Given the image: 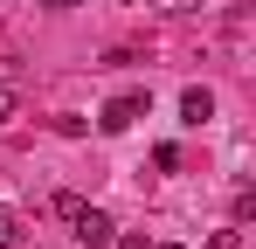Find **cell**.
Returning <instances> with one entry per match:
<instances>
[{
  "label": "cell",
  "instance_id": "4",
  "mask_svg": "<svg viewBox=\"0 0 256 249\" xmlns=\"http://www.w3.org/2000/svg\"><path fill=\"white\" fill-rule=\"evenodd\" d=\"M21 228H28V222H21L14 208H0V249H21Z\"/></svg>",
  "mask_w": 256,
  "mask_h": 249
},
{
  "label": "cell",
  "instance_id": "7",
  "mask_svg": "<svg viewBox=\"0 0 256 249\" xmlns=\"http://www.w3.org/2000/svg\"><path fill=\"white\" fill-rule=\"evenodd\" d=\"M111 242H118V249H152L146 236H111Z\"/></svg>",
  "mask_w": 256,
  "mask_h": 249
},
{
  "label": "cell",
  "instance_id": "2",
  "mask_svg": "<svg viewBox=\"0 0 256 249\" xmlns=\"http://www.w3.org/2000/svg\"><path fill=\"white\" fill-rule=\"evenodd\" d=\"M146 118V90H125V97H111V104H104V132H132V124Z\"/></svg>",
  "mask_w": 256,
  "mask_h": 249
},
{
  "label": "cell",
  "instance_id": "5",
  "mask_svg": "<svg viewBox=\"0 0 256 249\" xmlns=\"http://www.w3.org/2000/svg\"><path fill=\"white\" fill-rule=\"evenodd\" d=\"M14 111H21V90H14V83H7V76H0V124H7V118H14Z\"/></svg>",
  "mask_w": 256,
  "mask_h": 249
},
{
  "label": "cell",
  "instance_id": "1",
  "mask_svg": "<svg viewBox=\"0 0 256 249\" xmlns=\"http://www.w3.org/2000/svg\"><path fill=\"white\" fill-rule=\"evenodd\" d=\"M70 228H76V242H90V249H111V236H118V222H111V214H104V208H76V222H70Z\"/></svg>",
  "mask_w": 256,
  "mask_h": 249
},
{
  "label": "cell",
  "instance_id": "6",
  "mask_svg": "<svg viewBox=\"0 0 256 249\" xmlns=\"http://www.w3.org/2000/svg\"><path fill=\"white\" fill-rule=\"evenodd\" d=\"M208 249H242V236H236V228H222V236H208Z\"/></svg>",
  "mask_w": 256,
  "mask_h": 249
},
{
  "label": "cell",
  "instance_id": "3",
  "mask_svg": "<svg viewBox=\"0 0 256 249\" xmlns=\"http://www.w3.org/2000/svg\"><path fill=\"white\" fill-rule=\"evenodd\" d=\"M180 118H187V124H208L214 118V97H208V90H187V97H180Z\"/></svg>",
  "mask_w": 256,
  "mask_h": 249
},
{
  "label": "cell",
  "instance_id": "8",
  "mask_svg": "<svg viewBox=\"0 0 256 249\" xmlns=\"http://www.w3.org/2000/svg\"><path fill=\"white\" fill-rule=\"evenodd\" d=\"M42 7H56V14H70V7H76V0H42Z\"/></svg>",
  "mask_w": 256,
  "mask_h": 249
},
{
  "label": "cell",
  "instance_id": "9",
  "mask_svg": "<svg viewBox=\"0 0 256 249\" xmlns=\"http://www.w3.org/2000/svg\"><path fill=\"white\" fill-rule=\"evenodd\" d=\"M160 249H180V242H160Z\"/></svg>",
  "mask_w": 256,
  "mask_h": 249
}]
</instances>
